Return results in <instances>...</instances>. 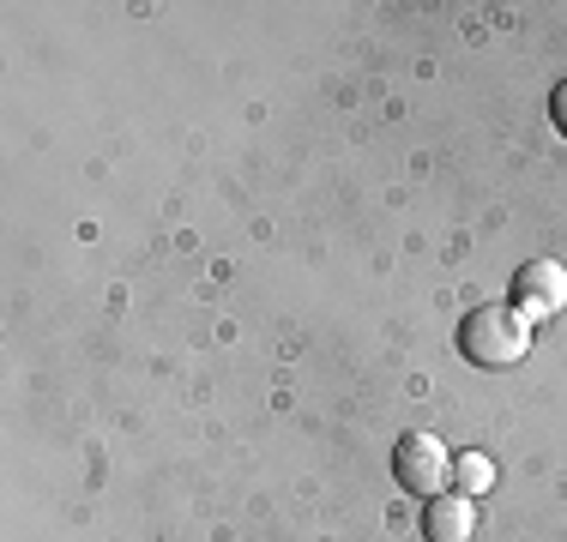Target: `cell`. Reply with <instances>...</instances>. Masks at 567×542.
I'll return each instance as SVG.
<instances>
[{
	"mask_svg": "<svg viewBox=\"0 0 567 542\" xmlns=\"http://www.w3.org/2000/svg\"><path fill=\"white\" fill-rule=\"evenodd\" d=\"M458 350H465V362H477V368H519L525 350H532V320L519 314V308H477L465 325H458Z\"/></svg>",
	"mask_w": 567,
	"mask_h": 542,
	"instance_id": "6da1fadb",
	"label": "cell"
},
{
	"mask_svg": "<svg viewBox=\"0 0 567 542\" xmlns=\"http://www.w3.org/2000/svg\"><path fill=\"white\" fill-rule=\"evenodd\" d=\"M393 477L404 494H447V482H453V458H447V446L435 440V434H404V440L393 446Z\"/></svg>",
	"mask_w": 567,
	"mask_h": 542,
	"instance_id": "7a4b0ae2",
	"label": "cell"
},
{
	"mask_svg": "<svg viewBox=\"0 0 567 542\" xmlns=\"http://www.w3.org/2000/svg\"><path fill=\"white\" fill-rule=\"evenodd\" d=\"M513 302H519V314L525 320H549V314H561V302H567V271L556 260H532V265H519V278H513Z\"/></svg>",
	"mask_w": 567,
	"mask_h": 542,
	"instance_id": "3957f363",
	"label": "cell"
},
{
	"mask_svg": "<svg viewBox=\"0 0 567 542\" xmlns=\"http://www.w3.org/2000/svg\"><path fill=\"white\" fill-rule=\"evenodd\" d=\"M477 531V507H471V494H435L423 507V536L429 542H471Z\"/></svg>",
	"mask_w": 567,
	"mask_h": 542,
	"instance_id": "277c9868",
	"label": "cell"
},
{
	"mask_svg": "<svg viewBox=\"0 0 567 542\" xmlns=\"http://www.w3.org/2000/svg\"><path fill=\"white\" fill-rule=\"evenodd\" d=\"M453 477H458L465 494H489V488H495V465H489V458H477V452H465L453 465Z\"/></svg>",
	"mask_w": 567,
	"mask_h": 542,
	"instance_id": "5b68a950",
	"label": "cell"
},
{
	"mask_svg": "<svg viewBox=\"0 0 567 542\" xmlns=\"http://www.w3.org/2000/svg\"><path fill=\"white\" fill-rule=\"evenodd\" d=\"M549 115H556V127L567 133V79L556 85V97H549Z\"/></svg>",
	"mask_w": 567,
	"mask_h": 542,
	"instance_id": "8992f818",
	"label": "cell"
}]
</instances>
